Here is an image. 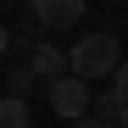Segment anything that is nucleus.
Here are the masks:
<instances>
[{"label": "nucleus", "mask_w": 128, "mask_h": 128, "mask_svg": "<svg viewBox=\"0 0 128 128\" xmlns=\"http://www.w3.org/2000/svg\"><path fill=\"white\" fill-rule=\"evenodd\" d=\"M117 61H122V39L117 34H84L78 45L67 50V72L89 84V78H112Z\"/></svg>", "instance_id": "1"}, {"label": "nucleus", "mask_w": 128, "mask_h": 128, "mask_svg": "<svg viewBox=\"0 0 128 128\" xmlns=\"http://www.w3.org/2000/svg\"><path fill=\"white\" fill-rule=\"evenodd\" d=\"M28 6H34V22L39 28H72L89 0H28Z\"/></svg>", "instance_id": "3"}, {"label": "nucleus", "mask_w": 128, "mask_h": 128, "mask_svg": "<svg viewBox=\"0 0 128 128\" xmlns=\"http://www.w3.org/2000/svg\"><path fill=\"white\" fill-rule=\"evenodd\" d=\"M89 84L84 78H72V72H61V78H50V112L56 117H67V122H78V117H89Z\"/></svg>", "instance_id": "2"}, {"label": "nucleus", "mask_w": 128, "mask_h": 128, "mask_svg": "<svg viewBox=\"0 0 128 128\" xmlns=\"http://www.w3.org/2000/svg\"><path fill=\"white\" fill-rule=\"evenodd\" d=\"M106 95L117 100V112H122V106H128V56L117 61V67H112V89H106Z\"/></svg>", "instance_id": "6"}, {"label": "nucleus", "mask_w": 128, "mask_h": 128, "mask_svg": "<svg viewBox=\"0 0 128 128\" xmlns=\"http://www.w3.org/2000/svg\"><path fill=\"white\" fill-rule=\"evenodd\" d=\"M11 50V34H6V22H0V56H6Z\"/></svg>", "instance_id": "9"}, {"label": "nucleus", "mask_w": 128, "mask_h": 128, "mask_svg": "<svg viewBox=\"0 0 128 128\" xmlns=\"http://www.w3.org/2000/svg\"><path fill=\"white\" fill-rule=\"evenodd\" d=\"M28 89H34V72L17 67V72H11V95H28Z\"/></svg>", "instance_id": "7"}, {"label": "nucleus", "mask_w": 128, "mask_h": 128, "mask_svg": "<svg viewBox=\"0 0 128 128\" xmlns=\"http://www.w3.org/2000/svg\"><path fill=\"white\" fill-rule=\"evenodd\" d=\"M22 67H28L39 84H50V78H61V72H67V50H56V45H34V56L22 61Z\"/></svg>", "instance_id": "4"}, {"label": "nucleus", "mask_w": 128, "mask_h": 128, "mask_svg": "<svg viewBox=\"0 0 128 128\" xmlns=\"http://www.w3.org/2000/svg\"><path fill=\"white\" fill-rule=\"evenodd\" d=\"M0 128H34V112H28L22 95H6V100H0Z\"/></svg>", "instance_id": "5"}, {"label": "nucleus", "mask_w": 128, "mask_h": 128, "mask_svg": "<svg viewBox=\"0 0 128 128\" xmlns=\"http://www.w3.org/2000/svg\"><path fill=\"white\" fill-rule=\"evenodd\" d=\"M72 128H117V122H112V117H95V112H89V117H78Z\"/></svg>", "instance_id": "8"}, {"label": "nucleus", "mask_w": 128, "mask_h": 128, "mask_svg": "<svg viewBox=\"0 0 128 128\" xmlns=\"http://www.w3.org/2000/svg\"><path fill=\"white\" fill-rule=\"evenodd\" d=\"M117 128H128V106H122V112H117Z\"/></svg>", "instance_id": "10"}]
</instances>
